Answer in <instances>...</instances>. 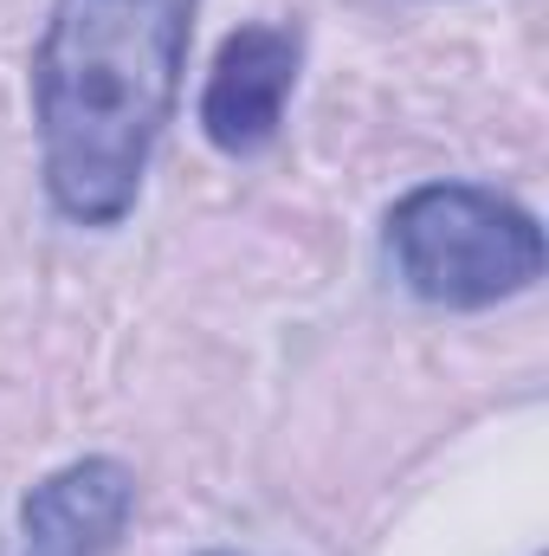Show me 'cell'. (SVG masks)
Segmentation results:
<instances>
[{
    "instance_id": "obj_3",
    "label": "cell",
    "mask_w": 549,
    "mask_h": 556,
    "mask_svg": "<svg viewBox=\"0 0 549 556\" xmlns=\"http://www.w3.org/2000/svg\"><path fill=\"white\" fill-rule=\"evenodd\" d=\"M297 65H304V39L297 26L253 20L240 33H227L207 91H201V130L220 155H259L272 149L284 104L297 91Z\"/></svg>"
},
{
    "instance_id": "obj_4",
    "label": "cell",
    "mask_w": 549,
    "mask_h": 556,
    "mask_svg": "<svg viewBox=\"0 0 549 556\" xmlns=\"http://www.w3.org/2000/svg\"><path fill=\"white\" fill-rule=\"evenodd\" d=\"M137 511V472L124 459H72L46 472L13 518V556H111Z\"/></svg>"
},
{
    "instance_id": "obj_1",
    "label": "cell",
    "mask_w": 549,
    "mask_h": 556,
    "mask_svg": "<svg viewBox=\"0 0 549 556\" xmlns=\"http://www.w3.org/2000/svg\"><path fill=\"white\" fill-rule=\"evenodd\" d=\"M201 0H52L33 46L39 175L72 227H117L175 124Z\"/></svg>"
},
{
    "instance_id": "obj_5",
    "label": "cell",
    "mask_w": 549,
    "mask_h": 556,
    "mask_svg": "<svg viewBox=\"0 0 549 556\" xmlns=\"http://www.w3.org/2000/svg\"><path fill=\"white\" fill-rule=\"evenodd\" d=\"M214 556H227V551H214Z\"/></svg>"
},
{
    "instance_id": "obj_2",
    "label": "cell",
    "mask_w": 549,
    "mask_h": 556,
    "mask_svg": "<svg viewBox=\"0 0 549 556\" xmlns=\"http://www.w3.org/2000/svg\"><path fill=\"white\" fill-rule=\"evenodd\" d=\"M382 247L395 278L439 311H491L544 278L537 214L478 181L408 188L382 220Z\"/></svg>"
}]
</instances>
